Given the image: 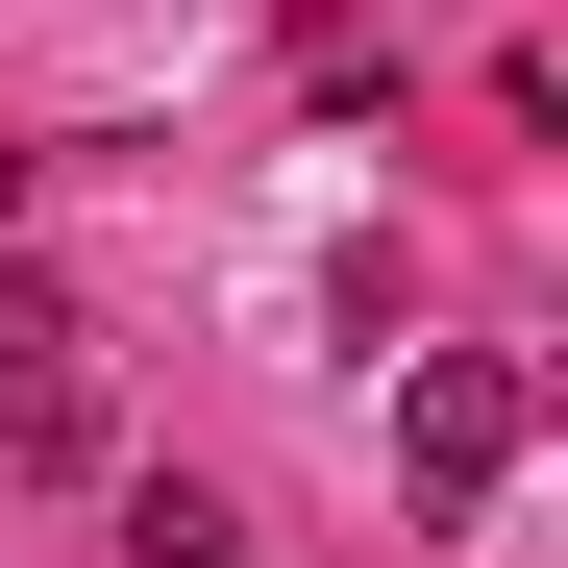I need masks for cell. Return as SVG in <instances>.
<instances>
[{"label":"cell","instance_id":"1","mask_svg":"<svg viewBox=\"0 0 568 568\" xmlns=\"http://www.w3.org/2000/svg\"><path fill=\"white\" fill-rule=\"evenodd\" d=\"M519 420H544V396H519V346H420V371H396V495H420V519H495Z\"/></svg>","mask_w":568,"mask_h":568},{"label":"cell","instance_id":"2","mask_svg":"<svg viewBox=\"0 0 568 568\" xmlns=\"http://www.w3.org/2000/svg\"><path fill=\"white\" fill-rule=\"evenodd\" d=\"M124 568H247V519L199 495V469H149V495H124Z\"/></svg>","mask_w":568,"mask_h":568},{"label":"cell","instance_id":"3","mask_svg":"<svg viewBox=\"0 0 568 568\" xmlns=\"http://www.w3.org/2000/svg\"><path fill=\"white\" fill-rule=\"evenodd\" d=\"M50 371H74V297H50L26 247H0V396H50Z\"/></svg>","mask_w":568,"mask_h":568},{"label":"cell","instance_id":"4","mask_svg":"<svg viewBox=\"0 0 568 568\" xmlns=\"http://www.w3.org/2000/svg\"><path fill=\"white\" fill-rule=\"evenodd\" d=\"M0 469H100V371H50V396H0Z\"/></svg>","mask_w":568,"mask_h":568}]
</instances>
